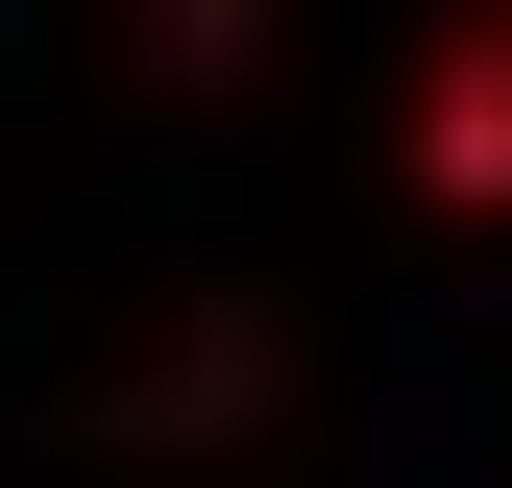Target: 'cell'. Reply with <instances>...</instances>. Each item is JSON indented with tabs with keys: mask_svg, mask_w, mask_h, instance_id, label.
<instances>
[{
	"mask_svg": "<svg viewBox=\"0 0 512 488\" xmlns=\"http://www.w3.org/2000/svg\"><path fill=\"white\" fill-rule=\"evenodd\" d=\"M415 196L439 220H512V0H464V25L415 49Z\"/></svg>",
	"mask_w": 512,
	"mask_h": 488,
	"instance_id": "6da1fadb",
	"label": "cell"
}]
</instances>
